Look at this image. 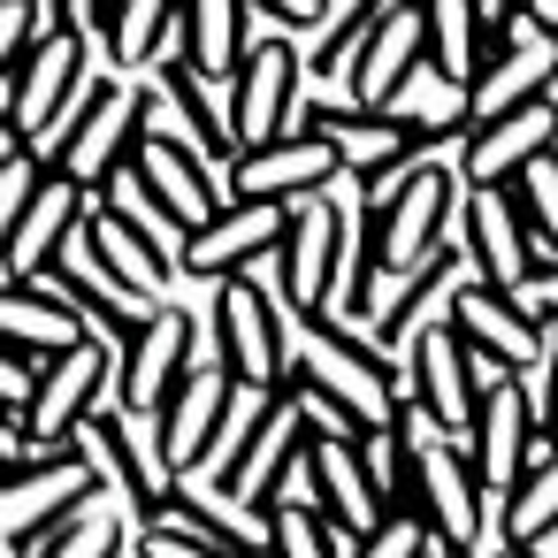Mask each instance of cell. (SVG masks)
Segmentation results:
<instances>
[{
    "label": "cell",
    "mask_w": 558,
    "mask_h": 558,
    "mask_svg": "<svg viewBox=\"0 0 558 558\" xmlns=\"http://www.w3.org/2000/svg\"><path fill=\"white\" fill-rule=\"evenodd\" d=\"M100 70H108V62H100V47H93L85 32H39V39L24 47V62L0 77V108H9L16 138H24L39 161L54 154L70 108L85 100V85H93Z\"/></svg>",
    "instance_id": "1"
},
{
    "label": "cell",
    "mask_w": 558,
    "mask_h": 558,
    "mask_svg": "<svg viewBox=\"0 0 558 558\" xmlns=\"http://www.w3.org/2000/svg\"><path fill=\"white\" fill-rule=\"evenodd\" d=\"M451 161H459V154L413 161V177H405L383 207H367L375 268H421V260H436V253H459V199H466V184H459Z\"/></svg>",
    "instance_id": "2"
},
{
    "label": "cell",
    "mask_w": 558,
    "mask_h": 558,
    "mask_svg": "<svg viewBox=\"0 0 558 558\" xmlns=\"http://www.w3.org/2000/svg\"><path fill=\"white\" fill-rule=\"evenodd\" d=\"M291 383H306V390H322V398H337L360 428H383L390 413H398V367L375 352V344H352L344 329H329V322H299V344H291Z\"/></svg>",
    "instance_id": "3"
},
{
    "label": "cell",
    "mask_w": 558,
    "mask_h": 558,
    "mask_svg": "<svg viewBox=\"0 0 558 558\" xmlns=\"http://www.w3.org/2000/svg\"><path fill=\"white\" fill-rule=\"evenodd\" d=\"M131 154H138V85H116L108 70L85 85V100L70 108V123H62V138H54V154H47V169H62L70 184H85V192H100L116 169H131Z\"/></svg>",
    "instance_id": "4"
},
{
    "label": "cell",
    "mask_w": 558,
    "mask_h": 558,
    "mask_svg": "<svg viewBox=\"0 0 558 558\" xmlns=\"http://www.w3.org/2000/svg\"><path fill=\"white\" fill-rule=\"evenodd\" d=\"M299 108H306V54L291 47V32L245 39V62H238V77H230V131H238V154L283 138Z\"/></svg>",
    "instance_id": "5"
},
{
    "label": "cell",
    "mask_w": 558,
    "mask_h": 558,
    "mask_svg": "<svg viewBox=\"0 0 558 558\" xmlns=\"http://www.w3.org/2000/svg\"><path fill=\"white\" fill-rule=\"evenodd\" d=\"M116 337H77L70 352H54V360H39V375H32V398H24V444L47 459V451H62L70 444V428L85 421V405H93V390L108 383V367H116Z\"/></svg>",
    "instance_id": "6"
},
{
    "label": "cell",
    "mask_w": 558,
    "mask_h": 558,
    "mask_svg": "<svg viewBox=\"0 0 558 558\" xmlns=\"http://www.w3.org/2000/svg\"><path fill=\"white\" fill-rule=\"evenodd\" d=\"M405 505L436 527V543H451V550H466L474 558V520H482V482H474V466H466V451L436 428V436H421L413 451H405Z\"/></svg>",
    "instance_id": "7"
},
{
    "label": "cell",
    "mask_w": 558,
    "mask_h": 558,
    "mask_svg": "<svg viewBox=\"0 0 558 558\" xmlns=\"http://www.w3.org/2000/svg\"><path fill=\"white\" fill-rule=\"evenodd\" d=\"M459 260L497 291H512L527 268H543V245L527 238V222L512 207V184H466V199H459Z\"/></svg>",
    "instance_id": "8"
},
{
    "label": "cell",
    "mask_w": 558,
    "mask_h": 558,
    "mask_svg": "<svg viewBox=\"0 0 558 558\" xmlns=\"http://www.w3.org/2000/svg\"><path fill=\"white\" fill-rule=\"evenodd\" d=\"M291 131L329 138V146H337V169H344L352 184L383 177L390 161H405V154L421 146V138H413V123H405L398 108H360V100H314V108H299V116H291Z\"/></svg>",
    "instance_id": "9"
},
{
    "label": "cell",
    "mask_w": 558,
    "mask_h": 558,
    "mask_svg": "<svg viewBox=\"0 0 558 558\" xmlns=\"http://www.w3.org/2000/svg\"><path fill=\"white\" fill-rule=\"evenodd\" d=\"M344 169H337V146L329 138H314V131H283V138H268V146H245V154H230V199H314V192H329Z\"/></svg>",
    "instance_id": "10"
},
{
    "label": "cell",
    "mask_w": 558,
    "mask_h": 558,
    "mask_svg": "<svg viewBox=\"0 0 558 558\" xmlns=\"http://www.w3.org/2000/svg\"><path fill=\"white\" fill-rule=\"evenodd\" d=\"M283 222H291V207H283V199H222V207L184 238L177 276L215 283V276H230V268H245V260L276 253V245H283Z\"/></svg>",
    "instance_id": "11"
},
{
    "label": "cell",
    "mask_w": 558,
    "mask_h": 558,
    "mask_svg": "<svg viewBox=\"0 0 558 558\" xmlns=\"http://www.w3.org/2000/svg\"><path fill=\"white\" fill-rule=\"evenodd\" d=\"M550 77H558V39H543L535 24L512 16V24L489 39V54H482V70H474V85H466V123L505 116V108H520V100H543Z\"/></svg>",
    "instance_id": "12"
},
{
    "label": "cell",
    "mask_w": 558,
    "mask_h": 558,
    "mask_svg": "<svg viewBox=\"0 0 558 558\" xmlns=\"http://www.w3.org/2000/svg\"><path fill=\"white\" fill-rule=\"evenodd\" d=\"M405 398H421L436 413V428L466 451V428H474L482 390H474V360H466V344H459L451 322H436V329L413 337V352H405Z\"/></svg>",
    "instance_id": "13"
},
{
    "label": "cell",
    "mask_w": 558,
    "mask_h": 558,
    "mask_svg": "<svg viewBox=\"0 0 558 558\" xmlns=\"http://www.w3.org/2000/svg\"><path fill=\"white\" fill-rule=\"evenodd\" d=\"M85 489H93V466H85L70 444H62V451H47V459L9 466V474H0V535L24 550V543H32L39 527H54Z\"/></svg>",
    "instance_id": "14"
},
{
    "label": "cell",
    "mask_w": 558,
    "mask_h": 558,
    "mask_svg": "<svg viewBox=\"0 0 558 558\" xmlns=\"http://www.w3.org/2000/svg\"><path fill=\"white\" fill-rule=\"evenodd\" d=\"M344 184V177H337ZM314 192V199H291V222H283V245H276V268H283V291L299 314H322L329 299V276H337V222H344V192Z\"/></svg>",
    "instance_id": "15"
},
{
    "label": "cell",
    "mask_w": 558,
    "mask_h": 558,
    "mask_svg": "<svg viewBox=\"0 0 558 558\" xmlns=\"http://www.w3.org/2000/svg\"><path fill=\"white\" fill-rule=\"evenodd\" d=\"M444 322L459 329V344H466V352H482V360H497V367H527V360H535V337H543V322H535L512 291L482 283L474 268L459 276V291H451V314H444Z\"/></svg>",
    "instance_id": "16"
},
{
    "label": "cell",
    "mask_w": 558,
    "mask_h": 558,
    "mask_svg": "<svg viewBox=\"0 0 558 558\" xmlns=\"http://www.w3.org/2000/svg\"><path fill=\"white\" fill-rule=\"evenodd\" d=\"M535 154H550V100H520L505 116L466 123L451 169H459V184H512Z\"/></svg>",
    "instance_id": "17"
},
{
    "label": "cell",
    "mask_w": 558,
    "mask_h": 558,
    "mask_svg": "<svg viewBox=\"0 0 558 558\" xmlns=\"http://www.w3.org/2000/svg\"><path fill=\"white\" fill-rule=\"evenodd\" d=\"M131 177L184 222V230H199L222 199H230V161H207V154H192V146H169V138H138V154H131Z\"/></svg>",
    "instance_id": "18"
},
{
    "label": "cell",
    "mask_w": 558,
    "mask_h": 558,
    "mask_svg": "<svg viewBox=\"0 0 558 558\" xmlns=\"http://www.w3.org/2000/svg\"><path fill=\"white\" fill-rule=\"evenodd\" d=\"M192 367V314L177 306V299H161L131 337H123V375H116V390H123V405H161L169 390H177V375Z\"/></svg>",
    "instance_id": "19"
},
{
    "label": "cell",
    "mask_w": 558,
    "mask_h": 558,
    "mask_svg": "<svg viewBox=\"0 0 558 558\" xmlns=\"http://www.w3.org/2000/svg\"><path fill=\"white\" fill-rule=\"evenodd\" d=\"M428 62V32H421V0H390V9L375 16L360 62H352V100L360 108H390L398 85Z\"/></svg>",
    "instance_id": "20"
},
{
    "label": "cell",
    "mask_w": 558,
    "mask_h": 558,
    "mask_svg": "<svg viewBox=\"0 0 558 558\" xmlns=\"http://www.w3.org/2000/svg\"><path fill=\"white\" fill-rule=\"evenodd\" d=\"M85 337V322H77V306L47 283V276H16V283H0V344H16L32 367L39 360H54V352H70Z\"/></svg>",
    "instance_id": "21"
},
{
    "label": "cell",
    "mask_w": 558,
    "mask_h": 558,
    "mask_svg": "<svg viewBox=\"0 0 558 558\" xmlns=\"http://www.w3.org/2000/svg\"><path fill=\"white\" fill-rule=\"evenodd\" d=\"M85 199H93L85 184H70L62 169H47L39 192H32V207H24V222L9 230V245H0V253H9V268H16V276H39V268L70 245V230L85 222Z\"/></svg>",
    "instance_id": "22"
},
{
    "label": "cell",
    "mask_w": 558,
    "mask_h": 558,
    "mask_svg": "<svg viewBox=\"0 0 558 558\" xmlns=\"http://www.w3.org/2000/svg\"><path fill=\"white\" fill-rule=\"evenodd\" d=\"M527 428H535V421H527L512 375H505L497 390H482L474 428H466V466H474L482 489H512V474H520V459H527Z\"/></svg>",
    "instance_id": "23"
},
{
    "label": "cell",
    "mask_w": 558,
    "mask_h": 558,
    "mask_svg": "<svg viewBox=\"0 0 558 558\" xmlns=\"http://www.w3.org/2000/svg\"><path fill=\"white\" fill-rule=\"evenodd\" d=\"M85 245H93V260H100L123 291H138L146 306H161V299H169L177 268H169V260H161V253H154V245H146V238L108 207V199H85Z\"/></svg>",
    "instance_id": "24"
},
{
    "label": "cell",
    "mask_w": 558,
    "mask_h": 558,
    "mask_svg": "<svg viewBox=\"0 0 558 558\" xmlns=\"http://www.w3.org/2000/svg\"><path fill=\"white\" fill-rule=\"evenodd\" d=\"M245 39H253L245 0H184L177 9V62H192L199 77H238Z\"/></svg>",
    "instance_id": "25"
},
{
    "label": "cell",
    "mask_w": 558,
    "mask_h": 558,
    "mask_svg": "<svg viewBox=\"0 0 558 558\" xmlns=\"http://www.w3.org/2000/svg\"><path fill=\"white\" fill-rule=\"evenodd\" d=\"M131 527H138V520H131V512L93 482V489H85L54 527H39V535L24 543V558H123Z\"/></svg>",
    "instance_id": "26"
},
{
    "label": "cell",
    "mask_w": 558,
    "mask_h": 558,
    "mask_svg": "<svg viewBox=\"0 0 558 558\" xmlns=\"http://www.w3.org/2000/svg\"><path fill=\"white\" fill-rule=\"evenodd\" d=\"M177 9L184 0H116L100 24V62L108 70H161L177 62Z\"/></svg>",
    "instance_id": "27"
},
{
    "label": "cell",
    "mask_w": 558,
    "mask_h": 558,
    "mask_svg": "<svg viewBox=\"0 0 558 558\" xmlns=\"http://www.w3.org/2000/svg\"><path fill=\"white\" fill-rule=\"evenodd\" d=\"M222 398H230V367H184V375H177V390H169V398L154 405L169 466H192V459L207 451V436H215V413H222Z\"/></svg>",
    "instance_id": "28"
},
{
    "label": "cell",
    "mask_w": 558,
    "mask_h": 558,
    "mask_svg": "<svg viewBox=\"0 0 558 558\" xmlns=\"http://www.w3.org/2000/svg\"><path fill=\"white\" fill-rule=\"evenodd\" d=\"M421 32H428V70L444 85H474L482 54H489V16L482 0H421Z\"/></svg>",
    "instance_id": "29"
},
{
    "label": "cell",
    "mask_w": 558,
    "mask_h": 558,
    "mask_svg": "<svg viewBox=\"0 0 558 558\" xmlns=\"http://www.w3.org/2000/svg\"><path fill=\"white\" fill-rule=\"evenodd\" d=\"M306 436V421H299V398L291 390H276L268 398V413H260V428H253V444L238 451V466H230V497H245V505H260L268 497V482H276V466L291 459V444Z\"/></svg>",
    "instance_id": "30"
},
{
    "label": "cell",
    "mask_w": 558,
    "mask_h": 558,
    "mask_svg": "<svg viewBox=\"0 0 558 558\" xmlns=\"http://www.w3.org/2000/svg\"><path fill=\"white\" fill-rule=\"evenodd\" d=\"M306 451H314V482H322V512L367 535V527L383 520V505H375V489H367V474H360V451H352V444H337V436H306Z\"/></svg>",
    "instance_id": "31"
},
{
    "label": "cell",
    "mask_w": 558,
    "mask_h": 558,
    "mask_svg": "<svg viewBox=\"0 0 558 558\" xmlns=\"http://www.w3.org/2000/svg\"><path fill=\"white\" fill-rule=\"evenodd\" d=\"M268 383H238L230 375V398H222V413H215V436H207V451L192 459V474H207V482H230V466H238V451L253 444V428H260V413H268Z\"/></svg>",
    "instance_id": "32"
},
{
    "label": "cell",
    "mask_w": 558,
    "mask_h": 558,
    "mask_svg": "<svg viewBox=\"0 0 558 558\" xmlns=\"http://www.w3.org/2000/svg\"><path fill=\"white\" fill-rule=\"evenodd\" d=\"M543 527H558V451L543 466H520L505 489V543H527Z\"/></svg>",
    "instance_id": "33"
},
{
    "label": "cell",
    "mask_w": 558,
    "mask_h": 558,
    "mask_svg": "<svg viewBox=\"0 0 558 558\" xmlns=\"http://www.w3.org/2000/svg\"><path fill=\"white\" fill-rule=\"evenodd\" d=\"M512 207H520L527 238L543 245V260H558V154H535V161L512 177Z\"/></svg>",
    "instance_id": "34"
},
{
    "label": "cell",
    "mask_w": 558,
    "mask_h": 558,
    "mask_svg": "<svg viewBox=\"0 0 558 558\" xmlns=\"http://www.w3.org/2000/svg\"><path fill=\"white\" fill-rule=\"evenodd\" d=\"M352 451H360V474H367L375 505H383V512L405 505V482H413V474H405V444H398V428H390V421H383V428H360Z\"/></svg>",
    "instance_id": "35"
},
{
    "label": "cell",
    "mask_w": 558,
    "mask_h": 558,
    "mask_svg": "<svg viewBox=\"0 0 558 558\" xmlns=\"http://www.w3.org/2000/svg\"><path fill=\"white\" fill-rule=\"evenodd\" d=\"M268 558H337L329 535H322V512L276 505V512H268Z\"/></svg>",
    "instance_id": "36"
},
{
    "label": "cell",
    "mask_w": 558,
    "mask_h": 558,
    "mask_svg": "<svg viewBox=\"0 0 558 558\" xmlns=\"http://www.w3.org/2000/svg\"><path fill=\"white\" fill-rule=\"evenodd\" d=\"M421 550H428V520H421L413 505H398V512H383V520L360 535L352 558H421Z\"/></svg>",
    "instance_id": "37"
},
{
    "label": "cell",
    "mask_w": 558,
    "mask_h": 558,
    "mask_svg": "<svg viewBox=\"0 0 558 558\" xmlns=\"http://www.w3.org/2000/svg\"><path fill=\"white\" fill-rule=\"evenodd\" d=\"M39 177H47V161H39L32 146H16L9 161H0V245H9V230L24 222V207H32V192H39Z\"/></svg>",
    "instance_id": "38"
},
{
    "label": "cell",
    "mask_w": 558,
    "mask_h": 558,
    "mask_svg": "<svg viewBox=\"0 0 558 558\" xmlns=\"http://www.w3.org/2000/svg\"><path fill=\"white\" fill-rule=\"evenodd\" d=\"M276 505H299V512H322V482H314V451H306V436L291 444V459L276 466V482H268V497H260V512H276Z\"/></svg>",
    "instance_id": "39"
},
{
    "label": "cell",
    "mask_w": 558,
    "mask_h": 558,
    "mask_svg": "<svg viewBox=\"0 0 558 558\" xmlns=\"http://www.w3.org/2000/svg\"><path fill=\"white\" fill-rule=\"evenodd\" d=\"M47 32V16H39V0H0V77H9L16 62H24V47Z\"/></svg>",
    "instance_id": "40"
},
{
    "label": "cell",
    "mask_w": 558,
    "mask_h": 558,
    "mask_svg": "<svg viewBox=\"0 0 558 558\" xmlns=\"http://www.w3.org/2000/svg\"><path fill=\"white\" fill-rule=\"evenodd\" d=\"M291 398H299V421H306V436H337V444H360V421L337 405V398H322V390H306V383H291Z\"/></svg>",
    "instance_id": "41"
},
{
    "label": "cell",
    "mask_w": 558,
    "mask_h": 558,
    "mask_svg": "<svg viewBox=\"0 0 558 558\" xmlns=\"http://www.w3.org/2000/svg\"><path fill=\"white\" fill-rule=\"evenodd\" d=\"M131 543H138V558H222L215 543L177 535V527H154V520H138V527H131Z\"/></svg>",
    "instance_id": "42"
},
{
    "label": "cell",
    "mask_w": 558,
    "mask_h": 558,
    "mask_svg": "<svg viewBox=\"0 0 558 558\" xmlns=\"http://www.w3.org/2000/svg\"><path fill=\"white\" fill-rule=\"evenodd\" d=\"M512 299L535 314V322H558V260H543V268H527L520 283H512Z\"/></svg>",
    "instance_id": "43"
},
{
    "label": "cell",
    "mask_w": 558,
    "mask_h": 558,
    "mask_svg": "<svg viewBox=\"0 0 558 558\" xmlns=\"http://www.w3.org/2000/svg\"><path fill=\"white\" fill-rule=\"evenodd\" d=\"M32 360L16 352V344H0V413H24V398H32Z\"/></svg>",
    "instance_id": "44"
},
{
    "label": "cell",
    "mask_w": 558,
    "mask_h": 558,
    "mask_svg": "<svg viewBox=\"0 0 558 558\" xmlns=\"http://www.w3.org/2000/svg\"><path fill=\"white\" fill-rule=\"evenodd\" d=\"M253 16H268L276 32H314L322 24V0H245Z\"/></svg>",
    "instance_id": "45"
},
{
    "label": "cell",
    "mask_w": 558,
    "mask_h": 558,
    "mask_svg": "<svg viewBox=\"0 0 558 558\" xmlns=\"http://www.w3.org/2000/svg\"><path fill=\"white\" fill-rule=\"evenodd\" d=\"M24 459H39V451L24 444V421H16V413H0V474L24 466Z\"/></svg>",
    "instance_id": "46"
},
{
    "label": "cell",
    "mask_w": 558,
    "mask_h": 558,
    "mask_svg": "<svg viewBox=\"0 0 558 558\" xmlns=\"http://www.w3.org/2000/svg\"><path fill=\"white\" fill-rule=\"evenodd\" d=\"M520 24H535L543 39H558V0H520Z\"/></svg>",
    "instance_id": "47"
},
{
    "label": "cell",
    "mask_w": 558,
    "mask_h": 558,
    "mask_svg": "<svg viewBox=\"0 0 558 558\" xmlns=\"http://www.w3.org/2000/svg\"><path fill=\"white\" fill-rule=\"evenodd\" d=\"M512 550H527V558H558V527H543V535H527V543H512Z\"/></svg>",
    "instance_id": "48"
},
{
    "label": "cell",
    "mask_w": 558,
    "mask_h": 558,
    "mask_svg": "<svg viewBox=\"0 0 558 558\" xmlns=\"http://www.w3.org/2000/svg\"><path fill=\"white\" fill-rule=\"evenodd\" d=\"M16 146H24V138H16V123H9V108H0V161H9Z\"/></svg>",
    "instance_id": "49"
},
{
    "label": "cell",
    "mask_w": 558,
    "mask_h": 558,
    "mask_svg": "<svg viewBox=\"0 0 558 558\" xmlns=\"http://www.w3.org/2000/svg\"><path fill=\"white\" fill-rule=\"evenodd\" d=\"M497 558H527V550H512V543H505V550H497Z\"/></svg>",
    "instance_id": "50"
},
{
    "label": "cell",
    "mask_w": 558,
    "mask_h": 558,
    "mask_svg": "<svg viewBox=\"0 0 558 558\" xmlns=\"http://www.w3.org/2000/svg\"><path fill=\"white\" fill-rule=\"evenodd\" d=\"M39 16H47V0H39ZM47 32H54V24H47Z\"/></svg>",
    "instance_id": "51"
}]
</instances>
